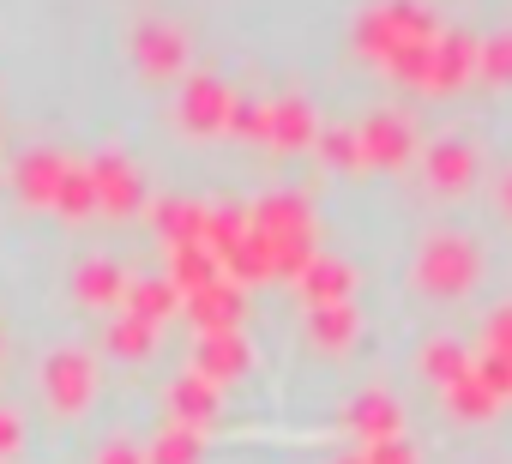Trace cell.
Masks as SVG:
<instances>
[{
    "label": "cell",
    "mask_w": 512,
    "mask_h": 464,
    "mask_svg": "<svg viewBox=\"0 0 512 464\" xmlns=\"http://www.w3.org/2000/svg\"><path fill=\"white\" fill-rule=\"evenodd\" d=\"M49 386H55L61 410H79V398H85V386H91V368H85L79 356H61V362H49Z\"/></svg>",
    "instance_id": "cell-1"
},
{
    "label": "cell",
    "mask_w": 512,
    "mask_h": 464,
    "mask_svg": "<svg viewBox=\"0 0 512 464\" xmlns=\"http://www.w3.org/2000/svg\"><path fill=\"white\" fill-rule=\"evenodd\" d=\"M362 428L368 434H386L392 428V404L386 398H362Z\"/></svg>",
    "instance_id": "cell-2"
},
{
    "label": "cell",
    "mask_w": 512,
    "mask_h": 464,
    "mask_svg": "<svg viewBox=\"0 0 512 464\" xmlns=\"http://www.w3.org/2000/svg\"><path fill=\"white\" fill-rule=\"evenodd\" d=\"M187 458H193V434H169L157 446V464H187Z\"/></svg>",
    "instance_id": "cell-3"
},
{
    "label": "cell",
    "mask_w": 512,
    "mask_h": 464,
    "mask_svg": "<svg viewBox=\"0 0 512 464\" xmlns=\"http://www.w3.org/2000/svg\"><path fill=\"white\" fill-rule=\"evenodd\" d=\"M235 362H241V356H235V344H229V338H217V344L205 350V368H211V374H229Z\"/></svg>",
    "instance_id": "cell-4"
},
{
    "label": "cell",
    "mask_w": 512,
    "mask_h": 464,
    "mask_svg": "<svg viewBox=\"0 0 512 464\" xmlns=\"http://www.w3.org/2000/svg\"><path fill=\"white\" fill-rule=\"evenodd\" d=\"M428 368H434L440 380H452V374H464V362H458V350H452V344H440V350L428 356Z\"/></svg>",
    "instance_id": "cell-5"
},
{
    "label": "cell",
    "mask_w": 512,
    "mask_h": 464,
    "mask_svg": "<svg viewBox=\"0 0 512 464\" xmlns=\"http://www.w3.org/2000/svg\"><path fill=\"white\" fill-rule=\"evenodd\" d=\"M458 410L464 416H482L488 410V386H458Z\"/></svg>",
    "instance_id": "cell-6"
},
{
    "label": "cell",
    "mask_w": 512,
    "mask_h": 464,
    "mask_svg": "<svg viewBox=\"0 0 512 464\" xmlns=\"http://www.w3.org/2000/svg\"><path fill=\"white\" fill-rule=\"evenodd\" d=\"M494 344H500V350H506V362H512V314H500V320H494Z\"/></svg>",
    "instance_id": "cell-7"
}]
</instances>
